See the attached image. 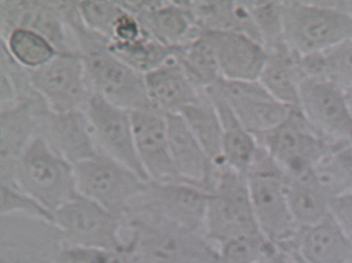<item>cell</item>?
<instances>
[{
  "label": "cell",
  "instance_id": "1",
  "mask_svg": "<svg viewBox=\"0 0 352 263\" xmlns=\"http://www.w3.org/2000/svg\"><path fill=\"white\" fill-rule=\"evenodd\" d=\"M64 18L83 60L93 94L129 112L152 109L145 75L113 54L108 40L86 29L76 1L67 6Z\"/></svg>",
  "mask_w": 352,
  "mask_h": 263
},
{
  "label": "cell",
  "instance_id": "2",
  "mask_svg": "<svg viewBox=\"0 0 352 263\" xmlns=\"http://www.w3.org/2000/svg\"><path fill=\"white\" fill-rule=\"evenodd\" d=\"M124 236L135 263H217V248L205 233L153 215H126Z\"/></svg>",
  "mask_w": 352,
  "mask_h": 263
},
{
  "label": "cell",
  "instance_id": "3",
  "mask_svg": "<svg viewBox=\"0 0 352 263\" xmlns=\"http://www.w3.org/2000/svg\"><path fill=\"white\" fill-rule=\"evenodd\" d=\"M284 36L301 56L321 54L352 38V18L336 1H282Z\"/></svg>",
  "mask_w": 352,
  "mask_h": 263
},
{
  "label": "cell",
  "instance_id": "4",
  "mask_svg": "<svg viewBox=\"0 0 352 263\" xmlns=\"http://www.w3.org/2000/svg\"><path fill=\"white\" fill-rule=\"evenodd\" d=\"M245 176L261 234L276 249L295 242L300 229L287 202L285 174L261 146Z\"/></svg>",
  "mask_w": 352,
  "mask_h": 263
},
{
  "label": "cell",
  "instance_id": "5",
  "mask_svg": "<svg viewBox=\"0 0 352 263\" xmlns=\"http://www.w3.org/2000/svg\"><path fill=\"white\" fill-rule=\"evenodd\" d=\"M54 214L78 196L74 166L57 154L47 140H32L16 165L10 182Z\"/></svg>",
  "mask_w": 352,
  "mask_h": 263
},
{
  "label": "cell",
  "instance_id": "6",
  "mask_svg": "<svg viewBox=\"0 0 352 263\" xmlns=\"http://www.w3.org/2000/svg\"><path fill=\"white\" fill-rule=\"evenodd\" d=\"M258 144L275 160L287 178L314 173L320 162L335 149L293 108L277 127L256 138Z\"/></svg>",
  "mask_w": 352,
  "mask_h": 263
},
{
  "label": "cell",
  "instance_id": "7",
  "mask_svg": "<svg viewBox=\"0 0 352 263\" xmlns=\"http://www.w3.org/2000/svg\"><path fill=\"white\" fill-rule=\"evenodd\" d=\"M205 234L215 246L237 237L261 234L247 176L227 165L221 167L217 184L210 193Z\"/></svg>",
  "mask_w": 352,
  "mask_h": 263
},
{
  "label": "cell",
  "instance_id": "8",
  "mask_svg": "<svg viewBox=\"0 0 352 263\" xmlns=\"http://www.w3.org/2000/svg\"><path fill=\"white\" fill-rule=\"evenodd\" d=\"M78 193L125 218L148 180L103 154L74 166Z\"/></svg>",
  "mask_w": 352,
  "mask_h": 263
},
{
  "label": "cell",
  "instance_id": "9",
  "mask_svg": "<svg viewBox=\"0 0 352 263\" xmlns=\"http://www.w3.org/2000/svg\"><path fill=\"white\" fill-rule=\"evenodd\" d=\"M63 242L103 251H125V218L84 196H76L53 214Z\"/></svg>",
  "mask_w": 352,
  "mask_h": 263
},
{
  "label": "cell",
  "instance_id": "10",
  "mask_svg": "<svg viewBox=\"0 0 352 263\" xmlns=\"http://www.w3.org/2000/svg\"><path fill=\"white\" fill-rule=\"evenodd\" d=\"M298 108L330 146L352 145V112L341 86L308 78L302 85Z\"/></svg>",
  "mask_w": 352,
  "mask_h": 263
},
{
  "label": "cell",
  "instance_id": "11",
  "mask_svg": "<svg viewBox=\"0 0 352 263\" xmlns=\"http://www.w3.org/2000/svg\"><path fill=\"white\" fill-rule=\"evenodd\" d=\"M209 198L210 193L203 189L185 182H148L127 215L145 213L205 233Z\"/></svg>",
  "mask_w": 352,
  "mask_h": 263
},
{
  "label": "cell",
  "instance_id": "12",
  "mask_svg": "<svg viewBox=\"0 0 352 263\" xmlns=\"http://www.w3.org/2000/svg\"><path fill=\"white\" fill-rule=\"evenodd\" d=\"M63 238L53 222L25 215L0 220V263H57Z\"/></svg>",
  "mask_w": 352,
  "mask_h": 263
},
{
  "label": "cell",
  "instance_id": "13",
  "mask_svg": "<svg viewBox=\"0 0 352 263\" xmlns=\"http://www.w3.org/2000/svg\"><path fill=\"white\" fill-rule=\"evenodd\" d=\"M31 83L53 112L84 109L93 96L83 60L78 52L59 53L30 73Z\"/></svg>",
  "mask_w": 352,
  "mask_h": 263
},
{
  "label": "cell",
  "instance_id": "14",
  "mask_svg": "<svg viewBox=\"0 0 352 263\" xmlns=\"http://www.w3.org/2000/svg\"><path fill=\"white\" fill-rule=\"evenodd\" d=\"M100 154H105L148 180L135 151L131 112L93 94L85 107Z\"/></svg>",
  "mask_w": 352,
  "mask_h": 263
},
{
  "label": "cell",
  "instance_id": "15",
  "mask_svg": "<svg viewBox=\"0 0 352 263\" xmlns=\"http://www.w3.org/2000/svg\"><path fill=\"white\" fill-rule=\"evenodd\" d=\"M212 87L223 94L243 127L255 138L277 127L296 108L276 100L259 81L220 80Z\"/></svg>",
  "mask_w": 352,
  "mask_h": 263
},
{
  "label": "cell",
  "instance_id": "16",
  "mask_svg": "<svg viewBox=\"0 0 352 263\" xmlns=\"http://www.w3.org/2000/svg\"><path fill=\"white\" fill-rule=\"evenodd\" d=\"M17 28L30 29L44 36L56 46L59 53L77 52L60 1H1V37Z\"/></svg>",
  "mask_w": 352,
  "mask_h": 263
},
{
  "label": "cell",
  "instance_id": "17",
  "mask_svg": "<svg viewBox=\"0 0 352 263\" xmlns=\"http://www.w3.org/2000/svg\"><path fill=\"white\" fill-rule=\"evenodd\" d=\"M49 110L42 99L0 109V182L12 180L18 160L40 136L42 118Z\"/></svg>",
  "mask_w": 352,
  "mask_h": 263
},
{
  "label": "cell",
  "instance_id": "18",
  "mask_svg": "<svg viewBox=\"0 0 352 263\" xmlns=\"http://www.w3.org/2000/svg\"><path fill=\"white\" fill-rule=\"evenodd\" d=\"M120 3L139 18L150 37L172 49H182L203 32L194 21L186 1Z\"/></svg>",
  "mask_w": 352,
  "mask_h": 263
},
{
  "label": "cell",
  "instance_id": "19",
  "mask_svg": "<svg viewBox=\"0 0 352 263\" xmlns=\"http://www.w3.org/2000/svg\"><path fill=\"white\" fill-rule=\"evenodd\" d=\"M135 151L149 182H179L170 154L167 116L153 109L131 112Z\"/></svg>",
  "mask_w": 352,
  "mask_h": 263
},
{
  "label": "cell",
  "instance_id": "20",
  "mask_svg": "<svg viewBox=\"0 0 352 263\" xmlns=\"http://www.w3.org/2000/svg\"><path fill=\"white\" fill-rule=\"evenodd\" d=\"M166 116L170 154L177 180L212 193L221 167L217 166L206 154L179 114Z\"/></svg>",
  "mask_w": 352,
  "mask_h": 263
},
{
  "label": "cell",
  "instance_id": "21",
  "mask_svg": "<svg viewBox=\"0 0 352 263\" xmlns=\"http://www.w3.org/2000/svg\"><path fill=\"white\" fill-rule=\"evenodd\" d=\"M40 136L73 166L100 154L84 109L66 112L49 110L42 118Z\"/></svg>",
  "mask_w": 352,
  "mask_h": 263
},
{
  "label": "cell",
  "instance_id": "22",
  "mask_svg": "<svg viewBox=\"0 0 352 263\" xmlns=\"http://www.w3.org/2000/svg\"><path fill=\"white\" fill-rule=\"evenodd\" d=\"M210 33L213 37L223 80L231 82L259 80L267 58V50L260 42L235 32Z\"/></svg>",
  "mask_w": 352,
  "mask_h": 263
},
{
  "label": "cell",
  "instance_id": "23",
  "mask_svg": "<svg viewBox=\"0 0 352 263\" xmlns=\"http://www.w3.org/2000/svg\"><path fill=\"white\" fill-rule=\"evenodd\" d=\"M145 83L150 106L164 116L181 114L204 92L192 84L176 57L146 74Z\"/></svg>",
  "mask_w": 352,
  "mask_h": 263
},
{
  "label": "cell",
  "instance_id": "24",
  "mask_svg": "<svg viewBox=\"0 0 352 263\" xmlns=\"http://www.w3.org/2000/svg\"><path fill=\"white\" fill-rule=\"evenodd\" d=\"M298 250L304 263L352 262V240L330 214L314 226L300 229Z\"/></svg>",
  "mask_w": 352,
  "mask_h": 263
},
{
  "label": "cell",
  "instance_id": "25",
  "mask_svg": "<svg viewBox=\"0 0 352 263\" xmlns=\"http://www.w3.org/2000/svg\"><path fill=\"white\" fill-rule=\"evenodd\" d=\"M205 92L219 116L225 165L245 176L259 151V144L255 136L243 127L223 94L214 87Z\"/></svg>",
  "mask_w": 352,
  "mask_h": 263
},
{
  "label": "cell",
  "instance_id": "26",
  "mask_svg": "<svg viewBox=\"0 0 352 263\" xmlns=\"http://www.w3.org/2000/svg\"><path fill=\"white\" fill-rule=\"evenodd\" d=\"M307 79L301 55L289 46L267 52V58L258 81L278 101L291 107L299 106L300 92Z\"/></svg>",
  "mask_w": 352,
  "mask_h": 263
},
{
  "label": "cell",
  "instance_id": "27",
  "mask_svg": "<svg viewBox=\"0 0 352 263\" xmlns=\"http://www.w3.org/2000/svg\"><path fill=\"white\" fill-rule=\"evenodd\" d=\"M285 190L299 229L314 226L330 214V202L333 198L318 182L315 174L297 178L285 176Z\"/></svg>",
  "mask_w": 352,
  "mask_h": 263
},
{
  "label": "cell",
  "instance_id": "28",
  "mask_svg": "<svg viewBox=\"0 0 352 263\" xmlns=\"http://www.w3.org/2000/svg\"><path fill=\"white\" fill-rule=\"evenodd\" d=\"M186 125L217 166H226L223 154V130L219 116L207 92L181 112Z\"/></svg>",
  "mask_w": 352,
  "mask_h": 263
},
{
  "label": "cell",
  "instance_id": "29",
  "mask_svg": "<svg viewBox=\"0 0 352 263\" xmlns=\"http://www.w3.org/2000/svg\"><path fill=\"white\" fill-rule=\"evenodd\" d=\"M176 59L192 84L201 92L209 90L223 80L210 32H201L193 41L179 49Z\"/></svg>",
  "mask_w": 352,
  "mask_h": 263
},
{
  "label": "cell",
  "instance_id": "30",
  "mask_svg": "<svg viewBox=\"0 0 352 263\" xmlns=\"http://www.w3.org/2000/svg\"><path fill=\"white\" fill-rule=\"evenodd\" d=\"M1 46L18 65L30 72L49 63L59 54L49 39L25 28L14 29L1 37Z\"/></svg>",
  "mask_w": 352,
  "mask_h": 263
},
{
  "label": "cell",
  "instance_id": "31",
  "mask_svg": "<svg viewBox=\"0 0 352 263\" xmlns=\"http://www.w3.org/2000/svg\"><path fill=\"white\" fill-rule=\"evenodd\" d=\"M113 54L128 65L146 75L177 56L179 50L172 49L149 35L127 45H109Z\"/></svg>",
  "mask_w": 352,
  "mask_h": 263
},
{
  "label": "cell",
  "instance_id": "32",
  "mask_svg": "<svg viewBox=\"0 0 352 263\" xmlns=\"http://www.w3.org/2000/svg\"><path fill=\"white\" fill-rule=\"evenodd\" d=\"M330 196L352 193V145L331 150L314 171Z\"/></svg>",
  "mask_w": 352,
  "mask_h": 263
},
{
  "label": "cell",
  "instance_id": "33",
  "mask_svg": "<svg viewBox=\"0 0 352 263\" xmlns=\"http://www.w3.org/2000/svg\"><path fill=\"white\" fill-rule=\"evenodd\" d=\"M267 52L287 48L284 36L282 1H245Z\"/></svg>",
  "mask_w": 352,
  "mask_h": 263
},
{
  "label": "cell",
  "instance_id": "34",
  "mask_svg": "<svg viewBox=\"0 0 352 263\" xmlns=\"http://www.w3.org/2000/svg\"><path fill=\"white\" fill-rule=\"evenodd\" d=\"M216 248L217 263H262L277 251L262 234L230 239Z\"/></svg>",
  "mask_w": 352,
  "mask_h": 263
},
{
  "label": "cell",
  "instance_id": "35",
  "mask_svg": "<svg viewBox=\"0 0 352 263\" xmlns=\"http://www.w3.org/2000/svg\"><path fill=\"white\" fill-rule=\"evenodd\" d=\"M317 79H325L344 90L352 86V38L325 53L317 54Z\"/></svg>",
  "mask_w": 352,
  "mask_h": 263
},
{
  "label": "cell",
  "instance_id": "36",
  "mask_svg": "<svg viewBox=\"0 0 352 263\" xmlns=\"http://www.w3.org/2000/svg\"><path fill=\"white\" fill-rule=\"evenodd\" d=\"M78 11L86 29L109 42L116 20L124 8L120 1H77Z\"/></svg>",
  "mask_w": 352,
  "mask_h": 263
},
{
  "label": "cell",
  "instance_id": "37",
  "mask_svg": "<svg viewBox=\"0 0 352 263\" xmlns=\"http://www.w3.org/2000/svg\"><path fill=\"white\" fill-rule=\"evenodd\" d=\"M1 216L25 215L53 222V214L13 182H0Z\"/></svg>",
  "mask_w": 352,
  "mask_h": 263
},
{
  "label": "cell",
  "instance_id": "38",
  "mask_svg": "<svg viewBox=\"0 0 352 263\" xmlns=\"http://www.w3.org/2000/svg\"><path fill=\"white\" fill-rule=\"evenodd\" d=\"M123 7V6H122ZM147 35L139 18L131 12L124 9L116 20L113 31L110 34L109 45H127L142 39Z\"/></svg>",
  "mask_w": 352,
  "mask_h": 263
},
{
  "label": "cell",
  "instance_id": "39",
  "mask_svg": "<svg viewBox=\"0 0 352 263\" xmlns=\"http://www.w3.org/2000/svg\"><path fill=\"white\" fill-rule=\"evenodd\" d=\"M111 251L72 246L63 242L57 263H109Z\"/></svg>",
  "mask_w": 352,
  "mask_h": 263
},
{
  "label": "cell",
  "instance_id": "40",
  "mask_svg": "<svg viewBox=\"0 0 352 263\" xmlns=\"http://www.w3.org/2000/svg\"><path fill=\"white\" fill-rule=\"evenodd\" d=\"M330 215L352 240V193H343L330 202Z\"/></svg>",
  "mask_w": 352,
  "mask_h": 263
},
{
  "label": "cell",
  "instance_id": "41",
  "mask_svg": "<svg viewBox=\"0 0 352 263\" xmlns=\"http://www.w3.org/2000/svg\"><path fill=\"white\" fill-rule=\"evenodd\" d=\"M109 263H135V261L132 260L130 255L128 254L127 251H117L110 252Z\"/></svg>",
  "mask_w": 352,
  "mask_h": 263
},
{
  "label": "cell",
  "instance_id": "42",
  "mask_svg": "<svg viewBox=\"0 0 352 263\" xmlns=\"http://www.w3.org/2000/svg\"><path fill=\"white\" fill-rule=\"evenodd\" d=\"M263 263H300L298 261L293 260V259L289 258V257L284 256V255L278 253L276 251L273 255L269 257L267 260H264Z\"/></svg>",
  "mask_w": 352,
  "mask_h": 263
},
{
  "label": "cell",
  "instance_id": "43",
  "mask_svg": "<svg viewBox=\"0 0 352 263\" xmlns=\"http://www.w3.org/2000/svg\"><path fill=\"white\" fill-rule=\"evenodd\" d=\"M336 3L352 18V1H336Z\"/></svg>",
  "mask_w": 352,
  "mask_h": 263
},
{
  "label": "cell",
  "instance_id": "44",
  "mask_svg": "<svg viewBox=\"0 0 352 263\" xmlns=\"http://www.w3.org/2000/svg\"><path fill=\"white\" fill-rule=\"evenodd\" d=\"M346 92V98H347L348 103H349L350 108H351L352 112V86L351 87L347 88L345 90Z\"/></svg>",
  "mask_w": 352,
  "mask_h": 263
},
{
  "label": "cell",
  "instance_id": "45",
  "mask_svg": "<svg viewBox=\"0 0 352 263\" xmlns=\"http://www.w3.org/2000/svg\"><path fill=\"white\" fill-rule=\"evenodd\" d=\"M349 263H352V262H349Z\"/></svg>",
  "mask_w": 352,
  "mask_h": 263
},
{
  "label": "cell",
  "instance_id": "46",
  "mask_svg": "<svg viewBox=\"0 0 352 263\" xmlns=\"http://www.w3.org/2000/svg\"><path fill=\"white\" fill-rule=\"evenodd\" d=\"M262 263H263V262H262Z\"/></svg>",
  "mask_w": 352,
  "mask_h": 263
}]
</instances>
